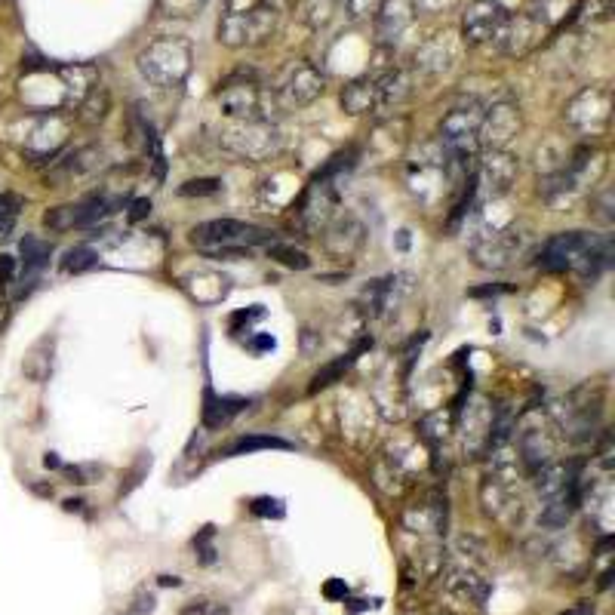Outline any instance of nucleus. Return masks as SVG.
Wrapping results in <instances>:
<instances>
[{"label": "nucleus", "mask_w": 615, "mask_h": 615, "mask_svg": "<svg viewBox=\"0 0 615 615\" xmlns=\"http://www.w3.org/2000/svg\"><path fill=\"white\" fill-rule=\"evenodd\" d=\"M136 62H139V71L148 84H154L160 90H176L191 74L194 50L185 37H157L139 53Z\"/></svg>", "instance_id": "nucleus-1"}, {"label": "nucleus", "mask_w": 615, "mask_h": 615, "mask_svg": "<svg viewBox=\"0 0 615 615\" xmlns=\"http://www.w3.org/2000/svg\"><path fill=\"white\" fill-rule=\"evenodd\" d=\"M191 243L197 250L210 253V250H222V246H243L250 250L256 243H274V231L259 228L253 222H240V219H210L191 228Z\"/></svg>", "instance_id": "nucleus-2"}, {"label": "nucleus", "mask_w": 615, "mask_h": 615, "mask_svg": "<svg viewBox=\"0 0 615 615\" xmlns=\"http://www.w3.org/2000/svg\"><path fill=\"white\" fill-rule=\"evenodd\" d=\"M277 10L268 4H256L250 10H231L219 22V40L225 47H256L274 34Z\"/></svg>", "instance_id": "nucleus-3"}, {"label": "nucleus", "mask_w": 615, "mask_h": 615, "mask_svg": "<svg viewBox=\"0 0 615 615\" xmlns=\"http://www.w3.org/2000/svg\"><path fill=\"white\" fill-rule=\"evenodd\" d=\"M563 117L576 133H585V136L606 133L609 120H612V90L603 87V84L585 87L582 93H576L569 99Z\"/></svg>", "instance_id": "nucleus-4"}, {"label": "nucleus", "mask_w": 615, "mask_h": 615, "mask_svg": "<svg viewBox=\"0 0 615 615\" xmlns=\"http://www.w3.org/2000/svg\"><path fill=\"white\" fill-rule=\"evenodd\" d=\"M222 145L243 160H268L280 148V133L271 120H240L222 133Z\"/></svg>", "instance_id": "nucleus-5"}, {"label": "nucleus", "mask_w": 615, "mask_h": 615, "mask_svg": "<svg viewBox=\"0 0 615 615\" xmlns=\"http://www.w3.org/2000/svg\"><path fill=\"white\" fill-rule=\"evenodd\" d=\"M508 22V10L502 0H471L462 13V37L465 44L480 47V44H496Z\"/></svg>", "instance_id": "nucleus-6"}, {"label": "nucleus", "mask_w": 615, "mask_h": 615, "mask_svg": "<svg viewBox=\"0 0 615 615\" xmlns=\"http://www.w3.org/2000/svg\"><path fill=\"white\" fill-rule=\"evenodd\" d=\"M597 234L588 231H563L554 234L551 240H545V246L539 250V268L542 271H572L579 268L582 259L588 256V250L594 246Z\"/></svg>", "instance_id": "nucleus-7"}, {"label": "nucleus", "mask_w": 615, "mask_h": 615, "mask_svg": "<svg viewBox=\"0 0 615 615\" xmlns=\"http://www.w3.org/2000/svg\"><path fill=\"white\" fill-rule=\"evenodd\" d=\"M219 108L237 120H268L265 117V93L253 77H231L219 90Z\"/></svg>", "instance_id": "nucleus-8"}, {"label": "nucleus", "mask_w": 615, "mask_h": 615, "mask_svg": "<svg viewBox=\"0 0 615 615\" xmlns=\"http://www.w3.org/2000/svg\"><path fill=\"white\" fill-rule=\"evenodd\" d=\"M111 213V197L105 194H90L77 203H65V207H53L44 216V225L56 234L71 231V228H90L99 219H105Z\"/></svg>", "instance_id": "nucleus-9"}, {"label": "nucleus", "mask_w": 615, "mask_h": 615, "mask_svg": "<svg viewBox=\"0 0 615 615\" xmlns=\"http://www.w3.org/2000/svg\"><path fill=\"white\" fill-rule=\"evenodd\" d=\"M523 243H526V234L508 228V231H492L480 240H474L471 246V256L480 268H489V271H502L508 268L520 250H523Z\"/></svg>", "instance_id": "nucleus-10"}, {"label": "nucleus", "mask_w": 615, "mask_h": 615, "mask_svg": "<svg viewBox=\"0 0 615 615\" xmlns=\"http://www.w3.org/2000/svg\"><path fill=\"white\" fill-rule=\"evenodd\" d=\"M105 160V151L99 145H84L71 154H65L62 160H56L50 173H47V188H65L74 185L80 179H90Z\"/></svg>", "instance_id": "nucleus-11"}, {"label": "nucleus", "mask_w": 615, "mask_h": 615, "mask_svg": "<svg viewBox=\"0 0 615 615\" xmlns=\"http://www.w3.org/2000/svg\"><path fill=\"white\" fill-rule=\"evenodd\" d=\"M517 173H520V163L514 154H508L505 148H492L486 154V160L480 163V170L474 176V182H480L477 188H483L486 194L492 197H502L511 191V185L517 182Z\"/></svg>", "instance_id": "nucleus-12"}, {"label": "nucleus", "mask_w": 615, "mask_h": 615, "mask_svg": "<svg viewBox=\"0 0 615 615\" xmlns=\"http://www.w3.org/2000/svg\"><path fill=\"white\" fill-rule=\"evenodd\" d=\"M323 87H326L323 74H320L314 65L299 62V65H293L290 71H286V77L280 80L277 93H280V99H283L286 105L302 108V105H311L314 99H320Z\"/></svg>", "instance_id": "nucleus-13"}, {"label": "nucleus", "mask_w": 615, "mask_h": 615, "mask_svg": "<svg viewBox=\"0 0 615 615\" xmlns=\"http://www.w3.org/2000/svg\"><path fill=\"white\" fill-rule=\"evenodd\" d=\"M520 130V111L511 102H499L489 111H483V123H480V142L489 148H505Z\"/></svg>", "instance_id": "nucleus-14"}, {"label": "nucleus", "mask_w": 615, "mask_h": 615, "mask_svg": "<svg viewBox=\"0 0 615 615\" xmlns=\"http://www.w3.org/2000/svg\"><path fill=\"white\" fill-rule=\"evenodd\" d=\"M323 246L330 256L351 259L363 246V225L354 216H342L323 228Z\"/></svg>", "instance_id": "nucleus-15"}, {"label": "nucleus", "mask_w": 615, "mask_h": 615, "mask_svg": "<svg viewBox=\"0 0 615 615\" xmlns=\"http://www.w3.org/2000/svg\"><path fill=\"white\" fill-rule=\"evenodd\" d=\"M517 449H520V459H523L529 474H536L554 462V440L545 428H536V425L523 428L517 437Z\"/></svg>", "instance_id": "nucleus-16"}, {"label": "nucleus", "mask_w": 615, "mask_h": 615, "mask_svg": "<svg viewBox=\"0 0 615 615\" xmlns=\"http://www.w3.org/2000/svg\"><path fill=\"white\" fill-rule=\"evenodd\" d=\"M342 108L348 114H369L376 111V77H357L342 87Z\"/></svg>", "instance_id": "nucleus-17"}, {"label": "nucleus", "mask_w": 615, "mask_h": 615, "mask_svg": "<svg viewBox=\"0 0 615 615\" xmlns=\"http://www.w3.org/2000/svg\"><path fill=\"white\" fill-rule=\"evenodd\" d=\"M409 74L406 71H388L376 77V111H391L409 96Z\"/></svg>", "instance_id": "nucleus-18"}, {"label": "nucleus", "mask_w": 615, "mask_h": 615, "mask_svg": "<svg viewBox=\"0 0 615 615\" xmlns=\"http://www.w3.org/2000/svg\"><path fill=\"white\" fill-rule=\"evenodd\" d=\"M246 406V400L240 397H216L213 391H207V403H203V425L207 428H222L231 422V416H237Z\"/></svg>", "instance_id": "nucleus-19"}, {"label": "nucleus", "mask_w": 615, "mask_h": 615, "mask_svg": "<svg viewBox=\"0 0 615 615\" xmlns=\"http://www.w3.org/2000/svg\"><path fill=\"white\" fill-rule=\"evenodd\" d=\"M19 250H22V262H25V271L31 277H37L40 271H44L50 265V256H53V246L50 240L44 237H37V234H25L22 243H19Z\"/></svg>", "instance_id": "nucleus-20"}, {"label": "nucleus", "mask_w": 615, "mask_h": 615, "mask_svg": "<svg viewBox=\"0 0 615 615\" xmlns=\"http://www.w3.org/2000/svg\"><path fill=\"white\" fill-rule=\"evenodd\" d=\"M572 0H532V7L526 10V16L536 22L539 28H551L557 22H566L572 13Z\"/></svg>", "instance_id": "nucleus-21"}, {"label": "nucleus", "mask_w": 615, "mask_h": 615, "mask_svg": "<svg viewBox=\"0 0 615 615\" xmlns=\"http://www.w3.org/2000/svg\"><path fill=\"white\" fill-rule=\"evenodd\" d=\"M409 4L406 0H385V7L379 13V34L385 40H397L403 34V28L409 25Z\"/></svg>", "instance_id": "nucleus-22"}, {"label": "nucleus", "mask_w": 615, "mask_h": 615, "mask_svg": "<svg viewBox=\"0 0 615 615\" xmlns=\"http://www.w3.org/2000/svg\"><path fill=\"white\" fill-rule=\"evenodd\" d=\"M22 369H25V376H28L31 382H44V379L50 376V369H53V339H40V342L28 351Z\"/></svg>", "instance_id": "nucleus-23"}, {"label": "nucleus", "mask_w": 615, "mask_h": 615, "mask_svg": "<svg viewBox=\"0 0 615 615\" xmlns=\"http://www.w3.org/2000/svg\"><path fill=\"white\" fill-rule=\"evenodd\" d=\"M612 16V0H582V4L572 7L569 13V25L576 28H588V25H600Z\"/></svg>", "instance_id": "nucleus-24"}, {"label": "nucleus", "mask_w": 615, "mask_h": 615, "mask_svg": "<svg viewBox=\"0 0 615 615\" xmlns=\"http://www.w3.org/2000/svg\"><path fill=\"white\" fill-rule=\"evenodd\" d=\"M357 351H360V348H357ZM357 351H348V354H342V357H336V360H330V363H323V366L317 369V373H314V379H311V394H317V391H323V388L336 385V382L348 373V369H351Z\"/></svg>", "instance_id": "nucleus-25"}, {"label": "nucleus", "mask_w": 615, "mask_h": 615, "mask_svg": "<svg viewBox=\"0 0 615 615\" xmlns=\"http://www.w3.org/2000/svg\"><path fill=\"white\" fill-rule=\"evenodd\" d=\"M416 62H419V68H425V71H446L449 65H453V50L446 47V40H443V34L440 37H434V40H428V44L419 50V56H416Z\"/></svg>", "instance_id": "nucleus-26"}, {"label": "nucleus", "mask_w": 615, "mask_h": 615, "mask_svg": "<svg viewBox=\"0 0 615 615\" xmlns=\"http://www.w3.org/2000/svg\"><path fill=\"white\" fill-rule=\"evenodd\" d=\"M259 449H290L283 437H271V434H250L240 437L228 446V456H246V453H259Z\"/></svg>", "instance_id": "nucleus-27"}, {"label": "nucleus", "mask_w": 615, "mask_h": 615, "mask_svg": "<svg viewBox=\"0 0 615 615\" xmlns=\"http://www.w3.org/2000/svg\"><path fill=\"white\" fill-rule=\"evenodd\" d=\"M268 256L286 268H293V271H308L311 268V256L305 250H299V246L293 243H268Z\"/></svg>", "instance_id": "nucleus-28"}, {"label": "nucleus", "mask_w": 615, "mask_h": 615, "mask_svg": "<svg viewBox=\"0 0 615 615\" xmlns=\"http://www.w3.org/2000/svg\"><path fill=\"white\" fill-rule=\"evenodd\" d=\"M99 265V253L93 246H71L62 259V271L65 274H84V271H93Z\"/></svg>", "instance_id": "nucleus-29"}, {"label": "nucleus", "mask_w": 615, "mask_h": 615, "mask_svg": "<svg viewBox=\"0 0 615 615\" xmlns=\"http://www.w3.org/2000/svg\"><path fill=\"white\" fill-rule=\"evenodd\" d=\"M22 207H25V200H22L19 194H10V191L0 194V237L13 231V225H16Z\"/></svg>", "instance_id": "nucleus-30"}, {"label": "nucleus", "mask_w": 615, "mask_h": 615, "mask_svg": "<svg viewBox=\"0 0 615 615\" xmlns=\"http://www.w3.org/2000/svg\"><path fill=\"white\" fill-rule=\"evenodd\" d=\"M222 188L219 179H191L179 188L182 197H207V194H216Z\"/></svg>", "instance_id": "nucleus-31"}, {"label": "nucleus", "mask_w": 615, "mask_h": 615, "mask_svg": "<svg viewBox=\"0 0 615 615\" xmlns=\"http://www.w3.org/2000/svg\"><path fill=\"white\" fill-rule=\"evenodd\" d=\"M13 280H16V259L0 256V290H7Z\"/></svg>", "instance_id": "nucleus-32"}, {"label": "nucleus", "mask_w": 615, "mask_h": 615, "mask_svg": "<svg viewBox=\"0 0 615 615\" xmlns=\"http://www.w3.org/2000/svg\"><path fill=\"white\" fill-rule=\"evenodd\" d=\"M68 474L77 477L74 483H93V480H99L102 468H96V465H77V468H68Z\"/></svg>", "instance_id": "nucleus-33"}, {"label": "nucleus", "mask_w": 615, "mask_h": 615, "mask_svg": "<svg viewBox=\"0 0 615 615\" xmlns=\"http://www.w3.org/2000/svg\"><path fill=\"white\" fill-rule=\"evenodd\" d=\"M597 200H600V210H597V216H600V219H606V222H612V210H609L612 191H603V194H600Z\"/></svg>", "instance_id": "nucleus-34"}, {"label": "nucleus", "mask_w": 615, "mask_h": 615, "mask_svg": "<svg viewBox=\"0 0 615 615\" xmlns=\"http://www.w3.org/2000/svg\"><path fill=\"white\" fill-rule=\"evenodd\" d=\"M148 213H151V203H148V200H136V203H133V213H130V219H133V222H139V219H145Z\"/></svg>", "instance_id": "nucleus-35"}, {"label": "nucleus", "mask_w": 615, "mask_h": 615, "mask_svg": "<svg viewBox=\"0 0 615 615\" xmlns=\"http://www.w3.org/2000/svg\"><path fill=\"white\" fill-rule=\"evenodd\" d=\"M10 317H13V308H10V302H7V299H0V333L7 330Z\"/></svg>", "instance_id": "nucleus-36"}, {"label": "nucleus", "mask_w": 615, "mask_h": 615, "mask_svg": "<svg viewBox=\"0 0 615 615\" xmlns=\"http://www.w3.org/2000/svg\"><path fill=\"white\" fill-rule=\"evenodd\" d=\"M591 612V606L585 603V606H579V609H569V612H563V615H588Z\"/></svg>", "instance_id": "nucleus-37"}]
</instances>
